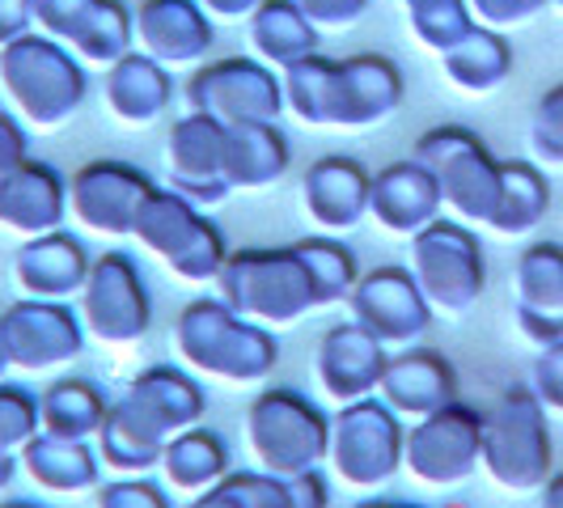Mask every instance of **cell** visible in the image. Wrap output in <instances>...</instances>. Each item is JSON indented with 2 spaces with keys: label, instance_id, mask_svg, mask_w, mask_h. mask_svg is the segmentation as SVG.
Listing matches in <instances>:
<instances>
[{
  "label": "cell",
  "instance_id": "6da1fadb",
  "mask_svg": "<svg viewBox=\"0 0 563 508\" xmlns=\"http://www.w3.org/2000/svg\"><path fill=\"white\" fill-rule=\"evenodd\" d=\"M208 398L187 368L153 365L132 377V386L111 402L107 423L93 441L98 462L119 479L157 471L169 437L196 428Z\"/></svg>",
  "mask_w": 563,
  "mask_h": 508
},
{
  "label": "cell",
  "instance_id": "7a4b0ae2",
  "mask_svg": "<svg viewBox=\"0 0 563 508\" xmlns=\"http://www.w3.org/2000/svg\"><path fill=\"white\" fill-rule=\"evenodd\" d=\"M174 352L191 373L225 386H263L280 365L276 335L233 313L221 297H199L174 318Z\"/></svg>",
  "mask_w": 563,
  "mask_h": 508
},
{
  "label": "cell",
  "instance_id": "3957f363",
  "mask_svg": "<svg viewBox=\"0 0 563 508\" xmlns=\"http://www.w3.org/2000/svg\"><path fill=\"white\" fill-rule=\"evenodd\" d=\"M547 407L530 386H508L496 407L483 416V457L479 471L508 496L542 492L555 471V445Z\"/></svg>",
  "mask_w": 563,
  "mask_h": 508
},
{
  "label": "cell",
  "instance_id": "277c9868",
  "mask_svg": "<svg viewBox=\"0 0 563 508\" xmlns=\"http://www.w3.org/2000/svg\"><path fill=\"white\" fill-rule=\"evenodd\" d=\"M0 89L30 128H59L81 111L89 77L85 64L47 34H22L0 47Z\"/></svg>",
  "mask_w": 563,
  "mask_h": 508
},
{
  "label": "cell",
  "instance_id": "5b68a950",
  "mask_svg": "<svg viewBox=\"0 0 563 508\" xmlns=\"http://www.w3.org/2000/svg\"><path fill=\"white\" fill-rule=\"evenodd\" d=\"M331 420L322 407L292 386H267L246 407V450L258 471L276 479H297L327 462Z\"/></svg>",
  "mask_w": 563,
  "mask_h": 508
},
{
  "label": "cell",
  "instance_id": "8992f818",
  "mask_svg": "<svg viewBox=\"0 0 563 508\" xmlns=\"http://www.w3.org/2000/svg\"><path fill=\"white\" fill-rule=\"evenodd\" d=\"M221 301L233 313L258 327H292L306 313L318 310L313 280L306 258L297 246H276V251H229V263L221 272Z\"/></svg>",
  "mask_w": 563,
  "mask_h": 508
},
{
  "label": "cell",
  "instance_id": "52a82bcc",
  "mask_svg": "<svg viewBox=\"0 0 563 508\" xmlns=\"http://www.w3.org/2000/svg\"><path fill=\"white\" fill-rule=\"evenodd\" d=\"M132 242L153 258H162L169 272L187 284H217L229 263L221 229L203 217V208H196L191 199H183L169 187L166 191L153 187V196L144 199Z\"/></svg>",
  "mask_w": 563,
  "mask_h": 508
},
{
  "label": "cell",
  "instance_id": "ba28073f",
  "mask_svg": "<svg viewBox=\"0 0 563 508\" xmlns=\"http://www.w3.org/2000/svg\"><path fill=\"white\" fill-rule=\"evenodd\" d=\"M411 157L420 166L432 169L445 212L462 225H487L500 199V157L471 132V128H453L441 123L432 132H423Z\"/></svg>",
  "mask_w": 563,
  "mask_h": 508
},
{
  "label": "cell",
  "instance_id": "9c48e42d",
  "mask_svg": "<svg viewBox=\"0 0 563 508\" xmlns=\"http://www.w3.org/2000/svg\"><path fill=\"white\" fill-rule=\"evenodd\" d=\"M407 272L420 284L423 301L432 313L462 318L479 306L483 288H487V258L475 229L441 217L432 225L411 238V263Z\"/></svg>",
  "mask_w": 563,
  "mask_h": 508
},
{
  "label": "cell",
  "instance_id": "30bf717a",
  "mask_svg": "<svg viewBox=\"0 0 563 508\" xmlns=\"http://www.w3.org/2000/svg\"><path fill=\"white\" fill-rule=\"evenodd\" d=\"M402 432L407 423L382 398H361L339 407L331 420L327 466L347 492H382L402 471Z\"/></svg>",
  "mask_w": 563,
  "mask_h": 508
},
{
  "label": "cell",
  "instance_id": "8fae6325",
  "mask_svg": "<svg viewBox=\"0 0 563 508\" xmlns=\"http://www.w3.org/2000/svg\"><path fill=\"white\" fill-rule=\"evenodd\" d=\"M483 411L453 398L450 407L411 420L402 432V471L420 487H462L479 471Z\"/></svg>",
  "mask_w": 563,
  "mask_h": 508
},
{
  "label": "cell",
  "instance_id": "7c38bea8",
  "mask_svg": "<svg viewBox=\"0 0 563 508\" xmlns=\"http://www.w3.org/2000/svg\"><path fill=\"white\" fill-rule=\"evenodd\" d=\"M187 107L199 114H212L217 123H276L284 111V85L276 68H267L254 56L208 59L183 85Z\"/></svg>",
  "mask_w": 563,
  "mask_h": 508
},
{
  "label": "cell",
  "instance_id": "4fadbf2b",
  "mask_svg": "<svg viewBox=\"0 0 563 508\" xmlns=\"http://www.w3.org/2000/svg\"><path fill=\"white\" fill-rule=\"evenodd\" d=\"M77 301H81L77 313H81L85 335L107 343V347L141 343L153 327V297L144 288L141 267L123 251H107L89 263V276H85Z\"/></svg>",
  "mask_w": 563,
  "mask_h": 508
},
{
  "label": "cell",
  "instance_id": "5bb4252c",
  "mask_svg": "<svg viewBox=\"0 0 563 508\" xmlns=\"http://www.w3.org/2000/svg\"><path fill=\"white\" fill-rule=\"evenodd\" d=\"M0 335L9 352V368L18 373H56L59 365L77 361L85 347L81 313L68 301H30L22 297L18 306L0 313Z\"/></svg>",
  "mask_w": 563,
  "mask_h": 508
},
{
  "label": "cell",
  "instance_id": "9a60e30c",
  "mask_svg": "<svg viewBox=\"0 0 563 508\" xmlns=\"http://www.w3.org/2000/svg\"><path fill=\"white\" fill-rule=\"evenodd\" d=\"M347 310H352V322H361L386 347H416L437 318L432 306L423 301L416 276L395 263L365 272L347 297Z\"/></svg>",
  "mask_w": 563,
  "mask_h": 508
},
{
  "label": "cell",
  "instance_id": "2e32d148",
  "mask_svg": "<svg viewBox=\"0 0 563 508\" xmlns=\"http://www.w3.org/2000/svg\"><path fill=\"white\" fill-rule=\"evenodd\" d=\"M153 196L148 174L128 162H85L68 178V217L102 238H132L144 199Z\"/></svg>",
  "mask_w": 563,
  "mask_h": 508
},
{
  "label": "cell",
  "instance_id": "e0dca14e",
  "mask_svg": "<svg viewBox=\"0 0 563 508\" xmlns=\"http://www.w3.org/2000/svg\"><path fill=\"white\" fill-rule=\"evenodd\" d=\"M225 123L212 114L187 111L174 119L166 132V183L169 191L191 199L196 208L221 203L229 196L225 187Z\"/></svg>",
  "mask_w": 563,
  "mask_h": 508
},
{
  "label": "cell",
  "instance_id": "ac0fdd59",
  "mask_svg": "<svg viewBox=\"0 0 563 508\" xmlns=\"http://www.w3.org/2000/svg\"><path fill=\"white\" fill-rule=\"evenodd\" d=\"M386 365H390L386 343H377L361 322H339L318 343L313 377L331 402L347 407V402H361V398H373L382 390Z\"/></svg>",
  "mask_w": 563,
  "mask_h": 508
},
{
  "label": "cell",
  "instance_id": "d6986e66",
  "mask_svg": "<svg viewBox=\"0 0 563 508\" xmlns=\"http://www.w3.org/2000/svg\"><path fill=\"white\" fill-rule=\"evenodd\" d=\"M512 313L521 335L551 347L563 339V246L560 242H530L517 254L512 272Z\"/></svg>",
  "mask_w": 563,
  "mask_h": 508
},
{
  "label": "cell",
  "instance_id": "ffe728a7",
  "mask_svg": "<svg viewBox=\"0 0 563 508\" xmlns=\"http://www.w3.org/2000/svg\"><path fill=\"white\" fill-rule=\"evenodd\" d=\"M132 38L136 52L162 68H191L212 52V18L199 0H141L132 13Z\"/></svg>",
  "mask_w": 563,
  "mask_h": 508
},
{
  "label": "cell",
  "instance_id": "44dd1931",
  "mask_svg": "<svg viewBox=\"0 0 563 508\" xmlns=\"http://www.w3.org/2000/svg\"><path fill=\"white\" fill-rule=\"evenodd\" d=\"M445 217V199L432 178V169L416 157L377 169L368 183V221L395 238H416L432 221Z\"/></svg>",
  "mask_w": 563,
  "mask_h": 508
},
{
  "label": "cell",
  "instance_id": "7402d4cb",
  "mask_svg": "<svg viewBox=\"0 0 563 508\" xmlns=\"http://www.w3.org/2000/svg\"><path fill=\"white\" fill-rule=\"evenodd\" d=\"M377 398L395 411L398 420H423L441 407H450L457 398V373L445 361V352L437 347H398L386 365V377H382V390Z\"/></svg>",
  "mask_w": 563,
  "mask_h": 508
},
{
  "label": "cell",
  "instance_id": "603a6c76",
  "mask_svg": "<svg viewBox=\"0 0 563 508\" xmlns=\"http://www.w3.org/2000/svg\"><path fill=\"white\" fill-rule=\"evenodd\" d=\"M89 263L93 258H89L81 238L56 229L43 238H26L22 251L9 263V276L30 301H68L85 288Z\"/></svg>",
  "mask_w": 563,
  "mask_h": 508
},
{
  "label": "cell",
  "instance_id": "cb8c5ba5",
  "mask_svg": "<svg viewBox=\"0 0 563 508\" xmlns=\"http://www.w3.org/2000/svg\"><path fill=\"white\" fill-rule=\"evenodd\" d=\"M368 169L352 157H322L301 174V208L318 229L347 233L368 217Z\"/></svg>",
  "mask_w": 563,
  "mask_h": 508
},
{
  "label": "cell",
  "instance_id": "d4e9b609",
  "mask_svg": "<svg viewBox=\"0 0 563 508\" xmlns=\"http://www.w3.org/2000/svg\"><path fill=\"white\" fill-rule=\"evenodd\" d=\"M335 128H373L402 107V73L386 56L339 59Z\"/></svg>",
  "mask_w": 563,
  "mask_h": 508
},
{
  "label": "cell",
  "instance_id": "484cf974",
  "mask_svg": "<svg viewBox=\"0 0 563 508\" xmlns=\"http://www.w3.org/2000/svg\"><path fill=\"white\" fill-rule=\"evenodd\" d=\"M68 217V183L43 162H26L0 187V229L18 238H43L64 229Z\"/></svg>",
  "mask_w": 563,
  "mask_h": 508
},
{
  "label": "cell",
  "instance_id": "4316f807",
  "mask_svg": "<svg viewBox=\"0 0 563 508\" xmlns=\"http://www.w3.org/2000/svg\"><path fill=\"white\" fill-rule=\"evenodd\" d=\"M102 98H107V111L123 128H148L169 111L174 81H169V68H162L157 59L132 52V56H123L119 64L107 68Z\"/></svg>",
  "mask_w": 563,
  "mask_h": 508
},
{
  "label": "cell",
  "instance_id": "83f0119b",
  "mask_svg": "<svg viewBox=\"0 0 563 508\" xmlns=\"http://www.w3.org/2000/svg\"><path fill=\"white\" fill-rule=\"evenodd\" d=\"M18 471L26 475L38 492H56V496H77L98 487V450L93 441H64V437H30L26 450L18 453Z\"/></svg>",
  "mask_w": 563,
  "mask_h": 508
},
{
  "label": "cell",
  "instance_id": "f1b7e54d",
  "mask_svg": "<svg viewBox=\"0 0 563 508\" xmlns=\"http://www.w3.org/2000/svg\"><path fill=\"white\" fill-rule=\"evenodd\" d=\"M254 59H263L267 68L288 73L292 64L318 56V30L297 9V0H263L246 22Z\"/></svg>",
  "mask_w": 563,
  "mask_h": 508
},
{
  "label": "cell",
  "instance_id": "f546056e",
  "mask_svg": "<svg viewBox=\"0 0 563 508\" xmlns=\"http://www.w3.org/2000/svg\"><path fill=\"white\" fill-rule=\"evenodd\" d=\"M157 475H162V487L178 492V496H199V492L217 487L229 475L225 437L212 428H199V423L169 437L162 462H157Z\"/></svg>",
  "mask_w": 563,
  "mask_h": 508
},
{
  "label": "cell",
  "instance_id": "4dcf8cb0",
  "mask_svg": "<svg viewBox=\"0 0 563 508\" xmlns=\"http://www.w3.org/2000/svg\"><path fill=\"white\" fill-rule=\"evenodd\" d=\"M288 169V141L276 123H238L225 128V187L229 191H258L280 183Z\"/></svg>",
  "mask_w": 563,
  "mask_h": 508
},
{
  "label": "cell",
  "instance_id": "1f68e13d",
  "mask_svg": "<svg viewBox=\"0 0 563 508\" xmlns=\"http://www.w3.org/2000/svg\"><path fill=\"white\" fill-rule=\"evenodd\" d=\"M111 402L102 390L85 377H56L43 395H38V423L47 437L64 441H98L102 423H107Z\"/></svg>",
  "mask_w": 563,
  "mask_h": 508
},
{
  "label": "cell",
  "instance_id": "d6a6232c",
  "mask_svg": "<svg viewBox=\"0 0 563 508\" xmlns=\"http://www.w3.org/2000/svg\"><path fill=\"white\" fill-rule=\"evenodd\" d=\"M441 68L462 93H492L512 73V47L500 30L471 26L450 52L441 56Z\"/></svg>",
  "mask_w": 563,
  "mask_h": 508
},
{
  "label": "cell",
  "instance_id": "836d02e7",
  "mask_svg": "<svg viewBox=\"0 0 563 508\" xmlns=\"http://www.w3.org/2000/svg\"><path fill=\"white\" fill-rule=\"evenodd\" d=\"M551 208V183L534 162H500V199L487 229L500 238H526Z\"/></svg>",
  "mask_w": 563,
  "mask_h": 508
},
{
  "label": "cell",
  "instance_id": "e575fe53",
  "mask_svg": "<svg viewBox=\"0 0 563 508\" xmlns=\"http://www.w3.org/2000/svg\"><path fill=\"white\" fill-rule=\"evenodd\" d=\"M68 52L93 64V68H111L123 56L136 52V38H132V9L123 0H93L85 9L81 26L68 38Z\"/></svg>",
  "mask_w": 563,
  "mask_h": 508
},
{
  "label": "cell",
  "instance_id": "d590c367",
  "mask_svg": "<svg viewBox=\"0 0 563 508\" xmlns=\"http://www.w3.org/2000/svg\"><path fill=\"white\" fill-rule=\"evenodd\" d=\"M335 73L339 59L322 56V52L280 73L284 111H292L310 128H335Z\"/></svg>",
  "mask_w": 563,
  "mask_h": 508
},
{
  "label": "cell",
  "instance_id": "8d00e7d4",
  "mask_svg": "<svg viewBox=\"0 0 563 508\" xmlns=\"http://www.w3.org/2000/svg\"><path fill=\"white\" fill-rule=\"evenodd\" d=\"M297 254H301L306 267H310L318 310L339 306V301L352 297V288H356V280H361V267H356V258H352V251H347L343 242L327 238V233H318V238H301V242H297Z\"/></svg>",
  "mask_w": 563,
  "mask_h": 508
},
{
  "label": "cell",
  "instance_id": "74e56055",
  "mask_svg": "<svg viewBox=\"0 0 563 508\" xmlns=\"http://www.w3.org/2000/svg\"><path fill=\"white\" fill-rule=\"evenodd\" d=\"M407 4V26L432 56H445L453 43L475 26L466 0H402Z\"/></svg>",
  "mask_w": 563,
  "mask_h": 508
},
{
  "label": "cell",
  "instance_id": "f35d334b",
  "mask_svg": "<svg viewBox=\"0 0 563 508\" xmlns=\"http://www.w3.org/2000/svg\"><path fill=\"white\" fill-rule=\"evenodd\" d=\"M38 432H43L38 395L0 382V462H18V453L26 450V441L38 437Z\"/></svg>",
  "mask_w": 563,
  "mask_h": 508
},
{
  "label": "cell",
  "instance_id": "ab89813d",
  "mask_svg": "<svg viewBox=\"0 0 563 508\" xmlns=\"http://www.w3.org/2000/svg\"><path fill=\"white\" fill-rule=\"evenodd\" d=\"M530 153L542 166H563V81L538 98L530 119Z\"/></svg>",
  "mask_w": 563,
  "mask_h": 508
},
{
  "label": "cell",
  "instance_id": "60d3db41",
  "mask_svg": "<svg viewBox=\"0 0 563 508\" xmlns=\"http://www.w3.org/2000/svg\"><path fill=\"white\" fill-rule=\"evenodd\" d=\"M98 508H174L169 505V492L162 487V479H114L107 487H98Z\"/></svg>",
  "mask_w": 563,
  "mask_h": 508
},
{
  "label": "cell",
  "instance_id": "b9f144b4",
  "mask_svg": "<svg viewBox=\"0 0 563 508\" xmlns=\"http://www.w3.org/2000/svg\"><path fill=\"white\" fill-rule=\"evenodd\" d=\"M89 4H93V0H30L38 34L56 38L59 47H68V38L77 34V26H81V18Z\"/></svg>",
  "mask_w": 563,
  "mask_h": 508
},
{
  "label": "cell",
  "instance_id": "7bdbcfd3",
  "mask_svg": "<svg viewBox=\"0 0 563 508\" xmlns=\"http://www.w3.org/2000/svg\"><path fill=\"white\" fill-rule=\"evenodd\" d=\"M547 4H551V0H466L475 26L500 30V34L512 26H526V22L538 18Z\"/></svg>",
  "mask_w": 563,
  "mask_h": 508
},
{
  "label": "cell",
  "instance_id": "ee69618b",
  "mask_svg": "<svg viewBox=\"0 0 563 508\" xmlns=\"http://www.w3.org/2000/svg\"><path fill=\"white\" fill-rule=\"evenodd\" d=\"M229 483L238 487L246 508H292V487L288 479H276L267 471H229Z\"/></svg>",
  "mask_w": 563,
  "mask_h": 508
},
{
  "label": "cell",
  "instance_id": "f6af8a7d",
  "mask_svg": "<svg viewBox=\"0 0 563 508\" xmlns=\"http://www.w3.org/2000/svg\"><path fill=\"white\" fill-rule=\"evenodd\" d=\"M530 390H534L547 411L563 416V339L538 352L534 368H530Z\"/></svg>",
  "mask_w": 563,
  "mask_h": 508
},
{
  "label": "cell",
  "instance_id": "bcb514c9",
  "mask_svg": "<svg viewBox=\"0 0 563 508\" xmlns=\"http://www.w3.org/2000/svg\"><path fill=\"white\" fill-rule=\"evenodd\" d=\"M297 9L313 22V30H352L365 18L368 0H297Z\"/></svg>",
  "mask_w": 563,
  "mask_h": 508
},
{
  "label": "cell",
  "instance_id": "7dc6e473",
  "mask_svg": "<svg viewBox=\"0 0 563 508\" xmlns=\"http://www.w3.org/2000/svg\"><path fill=\"white\" fill-rule=\"evenodd\" d=\"M30 162L26 153V128L9 111H0V187Z\"/></svg>",
  "mask_w": 563,
  "mask_h": 508
},
{
  "label": "cell",
  "instance_id": "c3c4849f",
  "mask_svg": "<svg viewBox=\"0 0 563 508\" xmlns=\"http://www.w3.org/2000/svg\"><path fill=\"white\" fill-rule=\"evenodd\" d=\"M288 487H292V508H331V483L322 471H306L288 479Z\"/></svg>",
  "mask_w": 563,
  "mask_h": 508
},
{
  "label": "cell",
  "instance_id": "681fc988",
  "mask_svg": "<svg viewBox=\"0 0 563 508\" xmlns=\"http://www.w3.org/2000/svg\"><path fill=\"white\" fill-rule=\"evenodd\" d=\"M30 30H34V9H30V0H0V47L18 43Z\"/></svg>",
  "mask_w": 563,
  "mask_h": 508
},
{
  "label": "cell",
  "instance_id": "f907efd6",
  "mask_svg": "<svg viewBox=\"0 0 563 508\" xmlns=\"http://www.w3.org/2000/svg\"><path fill=\"white\" fill-rule=\"evenodd\" d=\"M263 0H199V9L212 18V22H251V13Z\"/></svg>",
  "mask_w": 563,
  "mask_h": 508
},
{
  "label": "cell",
  "instance_id": "816d5d0a",
  "mask_svg": "<svg viewBox=\"0 0 563 508\" xmlns=\"http://www.w3.org/2000/svg\"><path fill=\"white\" fill-rule=\"evenodd\" d=\"M187 508H246L242 505V496H238V487L229 483V475L217 487H208V492H199V496H191V505Z\"/></svg>",
  "mask_w": 563,
  "mask_h": 508
},
{
  "label": "cell",
  "instance_id": "f5cc1de1",
  "mask_svg": "<svg viewBox=\"0 0 563 508\" xmlns=\"http://www.w3.org/2000/svg\"><path fill=\"white\" fill-rule=\"evenodd\" d=\"M538 508H563V471L542 483V492H538Z\"/></svg>",
  "mask_w": 563,
  "mask_h": 508
},
{
  "label": "cell",
  "instance_id": "db71d44e",
  "mask_svg": "<svg viewBox=\"0 0 563 508\" xmlns=\"http://www.w3.org/2000/svg\"><path fill=\"white\" fill-rule=\"evenodd\" d=\"M356 508H420V505H402V500H386V496H373V500H365V505Z\"/></svg>",
  "mask_w": 563,
  "mask_h": 508
},
{
  "label": "cell",
  "instance_id": "11a10c76",
  "mask_svg": "<svg viewBox=\"0 0 563 508\" xmlns=\"http://www.w3.org/2000/svg\"><path fill=\"white\" fill-rule=\"evenodd\" d=\"M13 475H18V462H0V492L13 483Z\"/></svg>",
  "mask_w": 563,
  "mask_h": 508
},
{
  "label": "cell",
  "instance_id": "9f6ffc18",
  "mask_svg": "<svg viewBox=\"0 0 563 508\" xmlns=\"http://www.w3.org/2000/svg\"><path fill=\"white\" fill-rule=\"evenodd\" d=\"M4 368H9V352H4V335H0V382H4Z\"/></svg>",
  "mask_w": 563,
  "mask_h": 508
},
{
  "label": "cell",
  "instance_id": "6f0895ef",
  "mask_svg": "<svg viewBox=\"0 0 563 508\" xmlns=\"http://www.w3.org/2000/svg\"><path fill=\"white\" fill-rule=\"evenodd\" d=\"M0 508H38V505H30V500H0Z\"/></svg>",
  "mask_w": 563,
  "mask_h": 508
},
{
  "label": "cell",
  "instance_id": "680465c9",
  "mask_svg": "<svg viewBox=\"0 0 563 508\" xmlns=\"http://www.w3.org/2000/svg\"><path fill=\"white\" fill-rule=\"evenodd\" d=\"M551 4H555V9H560V13H563V0H551Z\"/></svg>",
  "mask_w": 563,
  "mask_h": 508
}]
</instances>
